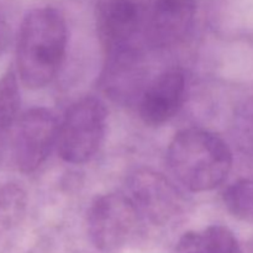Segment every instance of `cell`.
I'll use <instances>...</instances> for the list:
<instances>
[{"instance_id": "obj_1", "label": "cell", "mask_w": 253, "mask_h": 253, "mask_svg": "<svg viewBox=\"0 0 253 253\" xmlns=\"http://www.w3.org/2000/svg\"><path fill=\"white\" fill-rule=\"evenodd\" d=\"M67 25L58 10L39 7L25 16L17 40V72L31 89L46 86L56 77L67 49Z\"/></svg>"}, {"instance_id": "obj_2", "label": "cell", "mask_w": 253, "mask_h": 253, "mask_svg": "<svg viewBox=\"0 0 253 253\" xmlns=\"http://www.w3.org/2000/svg\"><path fill=\"white\" fill-rule=\"evenodd\" d=\"M168 166L192 192H208L225 182L232 167L229 146L214 133L200 128L179 131L170 141Z\"/></svg>"}, {"instance_id": "obj_3", "label": "cell", "mask_w": 253, "mask_h": 253, "mask_svg": "<svg viewBox=\"0 0 253 253\" xmlns=\"http://www.w3.org/2000/svg\"><path fill=\"white\" fill-rule=\"evenodd\" d=\"M140 214L125 193H109L94 199L88 212L91 244L100 253H121L140 234Z\"/></svg>"}, {"instance_id": "obj_4", "label": "cell", "mask_w": 253, "mask_h": 253, "mask_svg": "<svg viewBox=\"0 0 253 253\" xmlns=\"http://www.w3.org/2000/svg\"><path fill=\"white\" fill-rule=\"evenodd\" d=\"M106 130V109L99 99L85 96L72 104L58 126L57 147L62 160L82 165L95 156Z\"/></svg>"}, {"instance_id": "obj_5", "label": "cell", "mask_w": 253, "mask_h": 253, "mask_svg": "<svg viewBox=\"0 0 253 253\" xmlns=\"http://www.w3.org/2000/svg\"><path fill=\"white\" fill-rule=\"evenodd\" d=\"M14 133V160L22 173L35 172L57 145L58 126L53 114L44 108L25 111L16 123Z\"/></svg>"}, {"instance_id": "obj_6", "label": "cell", "mask_w": 253, "mask_h": 253, "mask_svg": "<svg viewBox=\"0 0 253 253\" xmlns=\"http://www.w3.org/2000/svg\"><path fill=\"white\" fill-rule=\"evenodd\" d=\"M125 194L143 222L166 225L182 209L178 190L163 175L150 169L136 170L127 180Z\"/></svg>"}, {"instance_id": "obj_7", "label": "cell", "mask_w": 253, "mask_h": 253, "mask_svg": "<svg viewBox=\"0 0 253 253\" xmlns=\"http://www.w3.org/2000/svg\"><path fill=\"white\" fill-rule=\"evenodd\" d=\"M142 15L136 0H99L96 30L106 54L135 47Z\"/></svg>"}, {"instance_id": "obj_8", "label": "cell", "mask_w": 253, "mask_h": 253, "mask_svg": "<svg viewBox=\"0 0 253 253\" xmlns=\"http://www.w3.org/2000/svg\"><path fill=\"white\" fill-rule=\"evenodd\" d=\"M195 14V0H153L146 20V39L160 48L175 46L189 35Z\"/></svg>"}, {"instance_id": "obj_9", "label": "cell", "mask_w": 253, "mask_h": 253, "mask_svg": "<svg viewBox=\"0 0 253 253\" xmlns=\"http://www.w3.org/2000/svg\"><path fill=\"white\" fill-rule=\"evenodd\" d=\"M185 95V76L179 69H170L151 82L140 99L143 123L160 126L167 123L182 108Z\"/></svg>"}, {"instance_id": "obj_10", "label": "cell", "mask_w": 253, "mask_h": 253, "mask_svg": "<svg viewBox=\"0 0 253 253\" xmlns=\"http://www.w3.org/2000/svg\"><path fill=\"white\" fill-rule=\"evenodd\" d=\"M108 63L103 76V88L115 100H130L140 94L143 82L142 56L135 47L106 54Z\"/></svg>"}, {"instance_id": "obj_11", "label": "cell", "mask_w": 253, "mask_h": 253, "mask_svg": "<svg viewBox=\"0 0 253 253\" xmlns=\"http://www.w3.org/2000/svg\"><path fill=\"white\" fill-rule=\"evenodd\" d=\"M177 253H242L241 245L226 226L211 225L200 231L183 234Z\"/></svg>"}, {"instance_id": "obj_12", "label": "cell", "mask_w": 253, "mask_h": 253, "mask_svg": "<svg viewBox=\"0 0 253 253\" xmlns=\"http://www.w3.org/2000/svg\"><path fill=\"white\" fill-rule=\"evenodd\" d=\"M20 109V90L17 77L7 69L0 77V147L17 123Z\"/></svg>"}, {"instance_id": "obj_13", "label": "cell", "mask_w": 253, "mask_h": 253, "mask_svg": "<svg viewBox=\"0 0 253 253\" xmlns=\"http://www.w3.org/2000/svg\"><path fill=\"white\" fill-rule=\"evenodd\" d=\"M27 207L26 192L15 183L0 187V227L6 229L17 224Z\"/></svg>"}, {"instance_id": "obj_14", "label": "cell", "mask_w": 253, "mask_h": 253, "mask_svg": "<svg viewBox=\"0 0 253 253\" xmlns=\"http://www.w3.org/2000/svg\"><path fill=\"white\" fill-rule=\"evenodd\" d=\"M222 199L234 216L253 222V180L240 179L232 183L225 189Z\"/></svg>"}, {"instance_id": "obj_15", "label": "cell", "mask_w": 253, "mask_h": 253, "mask_svg": "<svg viewBox=\"0 0 253 253\" xmlns=\"http://www.w3.org/2000/svg\"><path fill=\"white\" fill-rule=\"evenodd\" d=\"M232 133L240 150L253 153V95L242 101L235 111Z\"/></svg>"}, {"instance_id": "obj_16", "label": "cell", "mask_w": 253, "mask_h": 253, "mask_svg": "<svg viewBox=\"0 0 253 253\" xmlns=\"http://www.w3.org/2000/svg\"><path fill=\"white\" fill-rule=\"evenodd\" d=\"M10 39V30L9 25L6 24L4 17L0 15V56L2 54V52L6 48L7 43H9Z\"/></svg>"}]
</instances>
